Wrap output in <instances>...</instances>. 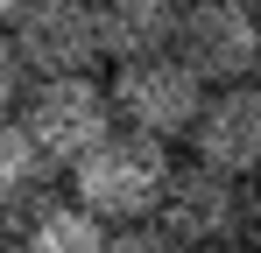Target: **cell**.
<instances>
[{
	"mask_svg": "<svg viewBox=\"0 0 261 253\" xmlns=\"http://www.w3.org/2000/svg\"><path fill=\"white\" fill-rule=\"evenodd\" d=\"M21 253H106V218H92L78 197L43 204L21 225Z\"/></svg>",
	"mask_w": 261,
	"mask_h": 253,
	"instance_id": "cell-9",
	"label": "cell"
},
{
	"mask_svg": "<svg viewBox=\"0 0 261 253\" xmlns=\"http://www.w3.org/2000/svg\"><path fill=\"white\" fill-rule=\"evenodd\" d=\"M198 253H261V246H247V239H219V246H198Z\"/></svg>",
	"mask_w": 261,
	"mask_h": 253,
	"instance_id": "cell-14",
	"label": "cell"
},
{
	"mask_svg": "<svg viewBox=\"0 0 261 253\" xmlns=\"http://www.w3.org/2000/svg\"><path fill=\"white\" fill-rule=\"evenodd\" d=\"M14 7H21V0H0V28H7V14H14Z\"/></svg>",
	"mask_w": 261,
	"mask_h": 253,
	"instance_id": "cell-15",
	"label": "cell"
},
{
	"mask_svg": "<svg viewBox=\"0 0 261 253\" xmlns=\"http://www.w3.org/2000/svg\"><path fill=\"white\" fill-rule=\"evenodd\" d=\"M7 42H14L29 78H85V71H99L92 0H21L7 14Z\"/></svg>",
	"mask_w": 261,
	"mask_h": 253,
	"instance_id": "cell-4",
	"label": "cell"
},
{
	"mask_svg": "<svg viewBox=\"0 0 261 253\" xmlns=\"http://www.w3.org/2000/svg\"><path fill=\"white\" fill-rule=\"evenodd\" d=\"M106 106H113V126L155 134V141H184L191 120H198V106H205V78H191L170 49L127 56L106 78Z\"/></svg>",
	"mask_w": 261,
	"mask_h": 253,
	"instance_id": "cell-3",
	"label": "cell"
},
{
	"mask_svg": "<svg viewBox=\"0 0 261 253\" xmlns=\"http://www.w3.org/2000/svg\"><path fill=\"white\" fill-rule=\"evenodd\" d=\"M155 225L176 232L191 253L219 246V239H240V183L219 176V169H205V162L170 169V183H163V197H155Z\"/></svg>",
	"mask_w": 261,
	"mask_h": 253,
	"instance_id": "cell-7",
	"label": "cell"
},
{
	"mask_svg": "<svg viewBox=\"0 0 261 253\" xmlns=\"http://www.w3.org/2000/svg\"><path fill=\"white\" fill-rule=\"evenodd\" d=\"M36 176H43L36 141L21 134V120H14V113H0V204H21V197L36 190Z\"/></svg>",
	"mask_w": 261,
	"mask_h": 253,
	"instance_id": "cell-10",
	"label": "cell"
},
{
	"mask_svg": "<svg viewBox=\"0 0 261 253\" xmlns=\"http://www.w3.org/2000/svg\"><path fill=\"white\" fill-rule=\"evenodd\" d=\"M21 84H29V71H21V56H14V42H7V28H0V113H14Z\"/></svg>",
	"mask_w": 261,
	"mask_h": 253,
	"instance_id": "cell-12",
	"label": "cell"
},
{
	"mask_svg": "<svg viewBox=\"0 0 261 253\" xmlns=\"http://www.w3.org/2000/svg\"><path fill=\"white\" fill-rule=\"evenodd\" d=\"M254 36L261 14L254 7H233V0H184V21H176L170 56L205 84H233L254 78Z\"/></svg>",
	"mask_w": 261,
	"mask_h": 253,
	"instance_id": "cell-5",
	"label": "cell"
},
{
	"mask_svg": "<svg viewBox=\"0 0 261 253\" xmlns=\"http://www.w3.org/2000/svg\"><path fill=\"white\" fill-rule=\"evenodd\" d=\"M92 21H99V56L127 64V56H155L176 42L184 0H92Z\"/></svg>",
	"mask_w": 261,
	"mask_h": 253,
	"instance_id": "cell-8",
	"label": "cell"
},
{
	"mask_svg": "<svg viewBox=\"0 0 261 253\" xmlns=\"http://www.w3.org/2000/svg\"><path fill=\"white\" fill-rule=\"evenodd\" d=\"M106 253H191V246L163 232L155 218H127V225H106Z\"/></svg>",
	"mask_w": 261,
	"mask_h": 253,
	"instance_id": "cell-11",
	"label": "cell"
},
{
	"mask_svg": "<svg viewBox=\"0 0 261 253\" xmlns=\"http://www.w3.org/2000/svg\"><path fill=\"white\" fill-rule=\"evenodd\" d=\"M170 141L155 134H134V126H106L85 155L71 162V197L106 218V225H127V218H155V197L170 183Z\"/></svg>",
	"mask_w": 261,
	"mask_h": 253,
	"instance_id": "cell-1",
	"label": "cell"
},
{
	"mask_svg": "<svg viewBox=\"0 0 261 253\" xmlns=\"http://www.w3.org/2000/svg\"><path fill=\"white\" fill-rule=\"evenodd\" d=\"M191 162L219 169V176H254L261 169V84L233 78V84H205V106L191 120Z\"/></svg>",
	"mask_w": 261,
	"mask_h": 253,
	"instance_id": "cell-6",
	"label": "cell"
},
{
	"mask_svg": "<svg viewBox=\"0 0 261 253\" xmlns=\"http://www.w3.org/2000/svg\"><path fill=\"white\" fill-rule=\"evenodd\" d=\"M254 84H261V36H254Z\"/></svg>",
	"mask_w": 261,
	"mask_h": 253,
	"instance_id": "cell-16",
	"label": "cell"
},
{
	"mask_svg": "<svg viewBox=\"0 0 261 253\" xmlns=\"http://www.w3.org/2000/svg\"><path fill=\"white\" fill-rule=\"evenodd\" d=\"M240 239L261 246V169H254V176H240Z\"/></svg>",
	"mask_w": 261,
	"mask_h": 253,
	"instance_id": "cell-13",
	"label": "cell"
},
{
	"mask_svg": "<svg viewBox=\"0 0 261 253\" xmlns=\"http://www.w3.org/2000/svg\"><path fill=\"white\" fill-rule=\"evenodd\" d=\"M233 7H254V14H261V0H233Z\"/></svg>",
	"mask_w": 261,
	"mask_h": 253,
	"instance_id": "cell-17",
	"label": "cell"
},
{
	"mask_svg": "<svg viewBox=\"0 0 261 253\" xmlns=\"http://www.w3.org/2000/svg\"><path fill=\"white\" fill-rule=\"evenodd\" d=\"M14 120L36 141L43 169H71L92 141L113 126V106H106V84L92 78H29L21 99H14Z\"/></svg>",
	"mask_w": 261,
	"mask_h": 253,
	"instance_id": "cell-2",
	"label": "cell"
}]
</instances>
